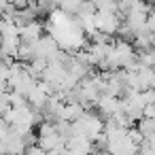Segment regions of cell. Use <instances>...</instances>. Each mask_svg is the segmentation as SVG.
Wrapping results in <instances>:
<instances>
[{"mask_svg":"<svg viewBox=\"0 0 155 155\" xmlns=\"http://www.w3.org/2000/svg\"><path fill=\"white\" fill-rule=\"evenodd\" d=\"M94 13H96V7H94L91 0H81L74 15H94Z\"/></svg>","mask_w":155,"mask_h":155,"instance_id":"9c48e42d","label":"cell"},{"mask_svg":"<svg viewBox=\"0 0 155 155\" xmlns=\"http://www.w3.org/2000/svg\"><path fill=\"white\" fill-rule=\"evenodd\" d=\"M121 19L123 17L119 13H115L113 9H96V13H94V26H96V30L106 32V34H115L117 28H119V24H121Z\"/></svg>","mask_w":155,"mask_h":155,"instance_id":"6da1fadb","label":"cell"},{"mask_svg":"<svg viewBox=\"0 0 155 155\" xmlns=\"http://www.w3.org/2000/svg\"><path fill=\"white\" fill-rule=\"evenodd\" d=\"M94 7L96 9H113L117 13V5H115V0H91Z\"/></svg>","mask_w":155,"mask_h":155,"instance_id":"30bf717a","label":"cell"},{"mask_svg":"<svg viewBox=\"0 0 155 155\" xmlns=\"http://www.w3.org/2000/svg\"><path fill=\"white\" fill-rule=\"evenodd\" d=\"M0 66H2V58H0Z\"/></svg>","mask_w":155,"mask_h":155,"instance_id":"7c38bea8","label":"cell"},{"mask_svg":"<svg viewBox=\"0 0 155 155\" xmlns=\"http://www.w3.org/2000/svg\"><path fill=\"white\" fill-rule=\"evenodd\" d=\"M34 58H45V60H51L55 55V51L60 49V43L53 34H41L34 43Z\"/></svg>","mask_w":155,"mask_h":155,"instance_id":"7a4b0ae2","label":"cell"},{"mask_svg":"<svg viewBox=\"0 0 155 155\" xmlns=\"http://www.w3.org/2000/svg\"><path fill=\"white\" fill-rule=\"evenodd\" d=\"M134 72H136V87H138V89H147V87H153V85H155L153 68L142 66V68H138V70H134Z\"/></svg>","mask_w":155,"mask_h":155,"instance_id":"277c9868","label":"cell"},{"mask_svg":"<svg viewBox=\"0 0 155 155\" xmlns=\"http://www.w3.org/2000/svg\"><path fill=\"white\" fill-rule=\"evenodd\" d=\"M83 110H85V106L81 102H64V106H62V119L74 121V119H79L83 115Z\"/></svg>","mask_w":155,"mask_h":155,"instance_id":"5b68a950","label":"cell"},{"mask_svg":"<svg viewBox=\"0 0 155 155\" xmlns=\"http://www.w3.org/2000/svg\"><path fill=\"white\" fill-rule=\"evenodd\" d=\"M142 117H155V106L153 104H144L142 106Z\"/></svg>","mask_w":155,"mask_h":155,"instance_id":"8fae6325","label":"cell"},{"mask_svg":"<svg viewBox=\"0 0 155 155\" xmlns=\"http://www.w3.org/2000/svg\"><path fill=\"white\" fill-rule=\"evenodd\" d=\"M134 125L142 134V138H153L155 136V117H140L138 123H134Z\"/></svg>","mask_w":155,"mask_h":155,"instance_id":"8992f818","label":"cell"},{"mask_svg":"<svg viewBox=\"0 0 155 155\" xmlns=\"http://www.w3.org/2000/svg\"><path fill=\"white\" fill-rule=\"evenodd\" d=\"M79 2L81 0H58V9L66 15H74L79 9Z\"/></svg>","mask_w":155,"mask_h":155,"instance_id":"ba28073f","label":"cell"},{"mask_svg":"<svg viewBox=\"0 0 155 155\" xmlns=\"http://www.w3.org/2000/svg\"><path fill=\"white\" fill-rule=\"evenodd\" d=\"M43 32H45L43 21H41V19H32L30 24H26V26L19 28V41H21V43H34Z\"/></svg>","mask_w":155,"mask_h":155,"instance_id":"3957f363","label":"cell"},{"mask_svg":"<svg viewBox=\"0 0 155 155\" xmlns=\"http://www.w3.org/2000/svg\"><path fill=\"white\" fill-rule=\"evenodd\" d=\"M138 155H155V136L153 138H142L138 142Z\"/></svg>","mask_w":155,"mask_h":155,"instance_id":"52a82bcc","label":"cell"}]
</instances>
